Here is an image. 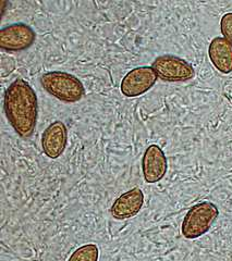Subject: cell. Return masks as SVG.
Here are the masks:
<instances>
[{
	"mask_svg": "<svg viewBox=\"0 0 232 261\" xmlns=\"http://www.w3.org/2000/svg\"><path fill=\"white\" fill-rule=\"evenodd\" d=\"M15 68V62H14V59L11 58V57H6V56H3V61H2V76H4L5 74V71L7 70V75H9L10 73L13 72Z\"/></svg>",
	"mask_w": 232,
	"mask_h": 261,
	"instance_id": "obj_13",
	"label": "cell"
},
{
	"mask_svg": "<svg viewBox=\"0 0 232 261\" xmlns=\"http://www.w3.org/2000/svg\"><path fill=\"white\" fill-rule=\"evenodd\" d=\"M157 79L158 76L152 67H137L129 71L122 79L120 91L128 98L142 96L154 87Z\"/></svg>",
	"mask_w": 232,
	"mask_h": 261,
	"instance_id": "obj_6",
	"label": "cell"
},
{
	"mask_svg": "<svg viewBox=\"0 0 232 261\" xmlns=\"http://www.w3.org/2000/svg\"><path fill=\"white\" fill-rule=\"evenodd\" d=\"M40 85L49 95L67 103L80 101L85 94L82 82L68 72H47L41 75Z\"/></svg>",
	"mask_w": 232,
	"mask_h": 261,
	"instance_id": "obj_2",
	"label": "cell"
},
{
	"mask_svg": "<svg viewBox=\"0 0 232 261\" xmlns=\"http://www.w3.org/2000/svg\"><path fill=\"white\" fill-rule=\"evenodd\" d=\"M219 216L218 207L211 201L192 206L187 212L181 225V233L187 240H195L205 235Z\"/></svg>",
	"mask_w": 232,
	"mask_h": 261,
	"instance_id": "obj_3",
	"label": "cell"
},
{
	"mask_svg": "<svg viewBox=\"0 0 232 261\" xmlns=\"http://www.w3.org/2000/svg\"><path fill=\"white\" fill-rule=\"evenodd\" d=\"M152 68L161 81L169 83L187 82L195 76V70L184 59L173 55H163L154 60Z\"/></svg>",
	"mask_w": 232,
	"mask_h": 261,
	"instance_id": "obj_4",
	"label": "cell"
},
{
	"mask_svg": "<svg viewBox=\"0 0 232 261\" xmlns=\"http://www.w3.org/2000/svg\"><path fill=\"white\" fill-rule=\"evenodd\" d=\"M220 31L223 38L232 45V12L222 15L220 20Z\"/></svg>",
	"mask_w": 232,
	"mask_h": 261,
	"instance_id": "obj_12",
	"label": "cell"
},
{
	"mask_svg": "<svg viewBox=\"0 0 232 261\" xmlns=\"http://www.w3.org/2000/svg\"><path fill=\"white\" fill-rule=\"evenodd\" d=\"M4 109L16 134L22 138L33 135L37 123L38 100L35 91L26 80L16 79L6 89Z\"/></svg>",
	"mask_w": 232,
	"mask_h": 261,
	"instance_id": "obj_1",
	"label": "cell"
},
{
	"mask_svg": "<svg viewBox=\"0 0 232 261\" xmlns=\"http://www.w3.org/2000/svg\"><path fill=\"white\" fill-rule=\"evenodd\" d=\"M208 57L215 69L222 74L232 72V45L223 37H215L208 46Z\"/></svg>",
	"mask_w": 232,
	"mask_h": 261,
	"instance_id": "obj_10",
	"label": "cell"
},
{
	"mask_svg": "<svg viewBox=\"0 0 232 261\" xmlns=\"http://www.w3.org/2000/svg\"><path fill=\"white\" fill-rule=\"evenodd\" d=\"M36 40V33L28 24L13 23L0 30V48L8 53L29 49Z\"/></svg>",
	"mask_w": 232,
	"mask_h": 261,
	"instance_id": "obj_5",
	"label": "cell"
},
{
	"mask_svg": "<svg viewBox=\"0 0 232 261\" xmlns=\"http://www.w3.org/2000/svg\"><path fill=\"white\" fill-rule=\"evenodd\" d=\"M144 203V194L140 187H134L120 195L110 208V214L115 220L133 218L141 211Z\"/></svg>",
	"mask_w": 232,
	"mask_h": 261,
	"instance_id": "obj_9",
	"label": "cell"
},
{
	"mask_svg": "<svg viewBox=\"0 0 232 261\" xmlns=\"http://www.w3.org/2000/svg\"><path fill=\"white\" fill-rule=\"evenodd\" d=\"M168 170L167 157L158 145L152 144L147 147L142 158V171L145 182L155 184L165 177Z\"/></svg>",
	"mask_w": 232,
	"mask_h": 261,
	"instance_id": "obj_7",
	"label": "cell"
},
{
	"mask_svg": "<svg viewBox=\"0 0 232 261\" xmlns=\"http://www.w3.org/2000/svg\"><path fill=\"white\" fill-rule=\"evenodd\" d=\"M99 249L96 244H85L72 252L68 261H98Z\"/></svg>",
	"mask_w": 232,
	"mask_h": 261,
	"instance_id": "obj_11",
	"label": "cell"
},
{
	"mask_svg": "<svg viewBox=\"0 0 232 261\" xmlns=\"http://www.w3.org/2000/svg\"><path fill=\"white\" fill-rule=\"evenodd\" d=\"M68 144V129L61 121L49 124L41 134V147L48 158L58 159L64 152Z\"/></svg>",
	"mask_w": 232,
	"mask_h": 261,
	"instance_id": "obj_8",
	"label": "cell"
}]
</instances>
